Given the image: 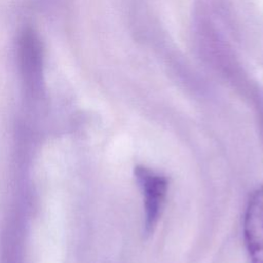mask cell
Returning a JSON list of instances; mask_svg holds the SVG:
<instances>
[{
    "label": "cell",
    "instance_id": "1",
    "mask_svg": "<svg viewBox=\"0 0 263 263\" xmlns=\"http://www.w3.org/2000/svg\"><path fill=\"white\" fill-rule=\"evenodd\" d=\"M134 175L143 196L144 233L150 235L162 215L167 196L168 180L164 175L142 164L135 166Z\"/></svg>",
    "mask_w": 263,
    "mask_h": 263
},
{
    "label": "cell",
    "instance_id": "2",
    "mask_svg": "<svg viewBox=\"0 0 263 263\" xmlns=\"http://www.w3.org/2000/svg\"><path fill=\"white\" fill-rule=\"evenodd\" d=\"M242 228L251 263H263V185L250 195Z\"/></svg>",
    "mask_w": 263,
    "mask_h": 263
},
{
    "label": "cell",
    "instance_id": "3",
    "mask_svg": "<svg viewBox=\"0 0 263 263\" xmlns=\"http://www.w3.org/2000/svg\"><path fill=\"white\" fill-rule=\"evenodd\" d=\"M16 57L24 82L33 87L39 86L43 70L42 47L37 34L31 28H26L20 33Z\"/></svg>",
    "mask_w": 263,
    "mask_h": 263
}]
</instances>
